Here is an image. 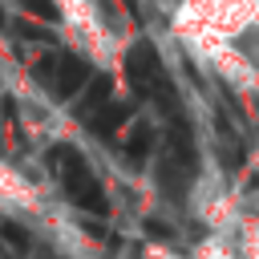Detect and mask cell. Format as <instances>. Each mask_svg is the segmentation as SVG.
I'll return each instance as SVG.
<instances>
[{"label": "cell", "instance_id": "cell-1", "mask_svg": "<svg viewBox=\"0 0 259 259\" xmlns=\"http://www.w3.org/2000/svg\"><path fill=\"white\" fill-rule=\"evenodd\" d=\"M49 166L57 170V178H61V186H65V194H69L73 206H81V210H89V214H105V210H109V198H105L101 182L93 178L89 162H85L73 146H53V150H49Z\"/></svg>", "mask_w": 259, "mask_h": 259}, {"label": "cell", "instance_id": "cell-2", "mask_svg": "<svg viewBox=\"0 0 259 259\" xmlns=\"http://www.w3.org/2000/svg\"><path fill=\"white\" fill-rule=\"evenodd\" d=\"M125 77H130V85H134L138 93L154 97L166 113L178 109V105H174L170 77H166V65H162V57H158V49H154L150 40H138V45L125 53Z\"/></svg>", "mask_w": 259, "mask_h": 259}, {"label": "cell", "instance_id": "cell-3", "mask_svg": "<svg viewBox=\"0 0 259 259\" xmlns=\"http://www.w3.org/2000/svg\"><path fill=\"white\" fill-rule=\"evenodd\" d=\"M32 77H36L57 101H69V97L93 77V69H89V61L77 57V53H57V57H40L36 69H32Z\"/></svg>", "mask_w": 259, "mask_h": 259}, {"label": "cell", "instance_id": "cell-4", "mask_svg": "<svg viewBox=\"0 0 259 259\" xmlns=\"http://www.w3.org/2000/svg\"><path fill=\"white\" fill-rule=\"evenodd\" d=\"M77 93H81V101H77V117H89L93 109H101V105L113 97V77L93 73V77H89V81H85Z\"/></svg>", "mask_w": 259, "mask_h": 259}, {"label": "cell", "instance_id": "cell-5", "mask_svg": "<svg viewBox=\"0 0 259 259\" xmlns=\"http://www.w3.org/2000/svg\"><path fill=\"white\" fill-rule=\"evenodd\" d=\"M130 113H134V105H130V101H113V97H109V101H105L101 109H93V113H89L85 121H89V125H93V130H97V134L105 138L109 130L125 125V121H130Z\"/></svg>", "mask_w": 259, "mask_h": 259}, {"label": "cell", "instance_id": "cell-6", "mask_svg": "<svg viewBox=\"0 0 259 259\" xmlns=\"http://www.w3.org/2000/svg\"><path fill=\"white\" fill-rule=\"evenodd\" d=\"M121 150L134 158V162H142L150 150H154V130L146 125V121H138V125H130L125 130V142H121Z\"/></svg>", "mask_w": 259, "mask_h": 259}, {"label": "cell", "instance_id": "cell-7", "mask_svg": "<svg viewBox=\"0 0 259 259\" xmlns=\"http://www.w3.org/2000/svg\"><path fill=\"white\" fill-rule=\"evenodd\" d=\"M0 239L8 247H16V251H28V231L20 223H12V219H0Z\"/></svg>", "mask_w": 259, "mask_h": 259}, {"label": "cell", "instance_id": "cell-8", "mask_svg": "<svg viewBox=\"0 0 259 259\" xmlns=\"http://www.w3.org/2000/svg\"><path fill=\"white\" fill-rule=\"evenodd\" d=\"M20 8L32 12V16H40V20H57V16H61L53 0H20Z\"/></svg>", "mask_w": 259, "mask_h": 259}, {"label": "cell", "instance_id": "cell-9", "mask_svg": "<svg viewBox=\"0 0 259 259\" xmlns=\"http://www.w3.org/2000/svg\"><path fill=\"white\" fill-rule=\"evenodd\" d=\"M0 24H4V12H0Z\"/></svg>", "mask_w": 259, "mask_h": 259}]
</instances>
